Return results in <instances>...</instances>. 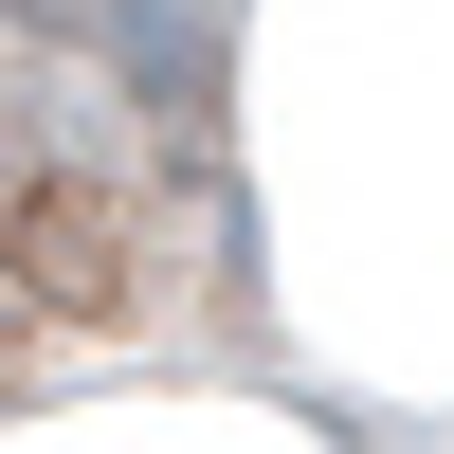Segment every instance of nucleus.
Instances as JSON below:
<instances>
[{
	"mask_svg": "<svg viewBox=\"0 0 454 454\" xmlns=\"http://www.w3.org/2000/svg\"><path fill=\"white\" fill-rule=\"evenodd\" d=\"M254 327L237 182L200 109L55 0H0V419L128 364H218Z\"/></svg>",
	"mask_w": 454,
	"mask_h": 454,
	"instance_id": "nucleus-1",
	"label": "nucleus"
}]
</instances>
